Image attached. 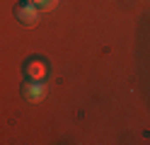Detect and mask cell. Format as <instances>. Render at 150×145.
I'll return each instance as SVG.
<instances>
[{
    "mask_svg": "<svg viewBox=\"0 0 150 145\" xmlns=\"http://www.w3.org/2000/svg\"><path fill=\"white\" fill-rule=\"evenodd\" d=\"M22 94H24L27 102H41L46 97V85L41 80H29V82H24Z\"/></svg>",
    "mask_w": 150,
    "mask_h": 145,
    "instance_id": "7a4b0ae2",
    "label": "cell"
},
{
    "mask_svg": "<svg viewBox=\"0 0 150 145\" xmlns=\"http://www.w3.org/2000/svg\"><path fill=\"white\" fill-rule=\"evenodd\" d=\"M15 17L20 19L24 27H34L36 22H39V7H36L34 3H22V5L15 7Z\"/></svg>",
    "mask_w": 150,
    "mask_h": 145,
    "instance_id": "6da1fadb",
    "label": "cell"
},
{
    "mask_svg": "<svg viewBox=\"0 0 150 145\" xmlns=\"http://www.w3.org/2000/svg\"><path fill=\"white\" fill-rule=\"evenodd\" d=\"M56 5H58V0H41L36 7H39V12H49V10H53Z\"/></svg>",
    "mask_w": 150,
    "mask_h": 145,
    "instance_id": "277c9868",
    "label": "cell"
},
{
    "mask_svg": "<svg viewBox=\"0 0 150 145\" xmlns=\"http://www.w3.org/2000/svg\"><path fill=\"white\" fill-rule=\"evenodd\" d=\"M27 3H34V5H39V3H41V0H27Z\"/></svg>",
    "mask_w": 150,
    "mask_h": 145,
    "instance_id": "5b68a950",
    "label": "cell"
},
{
    "mask_svg": "<svg viewBox=\"0 0 150 145\" xmlns=\"http://www.w3.org/2000/svg\"><path fill=\"white\" fill-rule=\"evenodd\" d=\"M24 73H27V77L29 80H44V75H46V65H44V61H29L27 63V68H24Z\"/></svg>",
    "mask_w": 150,
    "mask_h": 145,
    "instance_id": "3957f363",
    "label": "cell"
}]
</instances>
